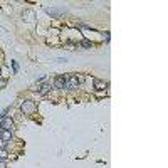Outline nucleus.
Returning <instances> with one entry per match:
<instances>
[{
	"instance_id": "obj_1",
	"label": "nucleus",
	"mask_w": 168,
	"mask_h": 168,
	"mask_svg": "<svg viewBox=\"0 0 168 168\" xmlns=\"http://www.w3.org/2000/svg\"><path fill=\"white\" fill-rule=\"evenodd\" d=\"M20 109H22V113L24 114H34L35 113V109H37V106H35L34 101H24L22 104H20Z\"/></svg>"
},
{
	"instance_id": "obj_5",
	"label": "nucleus",
	"mask_w": 168,
	"mask_h": 168,
	"mask_svg": "<svg viewBox=\"0 0 168 168\" xmlns=\"http://www.w3.org/2000/svg\"><path fill=\"white\" fill-rule=\"evenodd\" d=\"M64 86H66V77L64 76H57L54 79V88L61 89V88H64Z\"/></svg>"
},
{
	"instance_id": "obj_11",
	"label": "nucleus",
	"mask_w": 168,
	"mask_h": 168,
	"mask_svg": "<svg viewBox=\"0 0 168 168\" xmlns=\"http://www.w3.org/2000/svg\"><path fill=\"white\" fill-rule=\"evenodd\" d=\"M0 77H2V69H0Z\"/></svg>"
},
{
	"instance_id": "obj_8",
	"label": "nucleus",
	"mask_w": 168,
	"mask_h": 168,
	"mask_svg": "<svg viewBox=\"0 0 168 168\" xmlns=\"http://www.w3.org/2000/svg\"><path fill=\"white\" fill-rule=\"evenodd\" d=\"M49 89H51V86H49V84H44L42 88H40V94H47Z\"/></svg>"
},
{
	"instance_id": "obj_10",
	"label": "nucleus",
	"mask_w": 168,
	"mask_h": 168,
	"mask_svg": "<svg viewBox=\"0 0 168 168\" xmlns=\"http://www.w3.org/2000/svg\"><path fill=\"white\" fill-rule=\"evenodd\" d=\"M0 168H7V161H5V160H0Z\"/></svg>"
},
{
	"instance_id": "obj_7",
	"label": "nucleus",
	"mask_w": 168,
	"mask_h": 168,
	"mask_svg": "<svg viewBox=\"0 0 168 168\" xmlns=\"http://www.w3.org/2000/svg\"><path fill=\"white\" fill-rule=\"evenodd\" d=\"M7 158H9V151L0 148V160H7Z\"/></svg>"
},
{
	"instance_id": "obj_6",
	"label": "nucleus",
	"mask_w": 168,
	"mask_h": 168,
	"mask_svg": "<svg viewBox=\"0 0 168 168\" xmlns=\"http://www.w3.org/2000/svg\"><path fill=\"white\" fill-rule=\"evenodd\" d=\"M94 88H96V89H104L106 83H104V81H99V79H94Z\"/></svg>"
},
{
	"instance_id": "obj_3",
	"label": "nucleus",
	"mask_w": 168,
	"mask_h": 168,
	"mask_svg": "<svg viewBox=\"0 0 168 168\" xmlns=\"http://www.w3.org/2000/svg\"><path fill=\"white\" fill-rule=\"evenodd\" d=\"M0 128H2V129H9V131H12V128H14V121H12L10 118H3V120L0 121Z\"/></svg>"
},
{
	"instance_id": "obj_9",
	"label": "nucleus",
	"mask_w": 168,
	"mask_h": 168,
	"mask_svg": "<svg viewBox=\"0 0 168 168\" xmlns=\"http://www.w3.org/2000/svg\"><path fill=\"white\" fill-rule=\"evenodd\" d=\"M81 46H83V47H86V49H88V47H91V46H93V44H91V42H89V40H83V42H81Z\"/></svg>"
},
{
	"instance_id": "obj_2",
	"label": "nucleus",
	"mask_w": 168,
	"mask_h": 168,
	"mask_svg": "<svg viewBox=\"0 0 168 168\" xmlns=\"http://www.w3.org/2000/svg\"><path fill=\"white\" fill-rule=\"evenodd\" d=\"M77 86H79V79H77V76H69L67 79H66V88L76 89Z\"/></svg>"
},
{
	"instance_id": "obj_4",
	"label": "nucleus",
	"mask_w": 168,
	"mask_h": 168,
	"mask_svg": "<svg viewBox=\"0 0 168 168\" xmlns=\"http://www.w3.org/2000/svg\"><path fill=\"white\" fill-rule=\"evenodd\" d=\"M0 140L2 141H10L12 140V131H9V129H0Z\"/></svg>"
}]
</instances>
